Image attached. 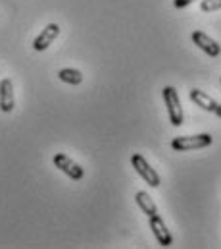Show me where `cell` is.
<instances>
[{
	"label": "cell",
	"mask_w": 221,
	"mask_h": 249,
	"mask_svg": "<svg viewBox=\"0 0 221 249\" xmlns=\"http://www.w3.org/2000/svg\"><path fill=\"white\" fill-rule=\"evenodd\" d=\"M200 10L210 14V12H218L221 10V0H202L200 2Z\"/></svg>",
	"instance_id": "obj_12"
},
{
	"label": "cell",
	"mask_w": 221,
	"mask_h": 249,
	"mask_svg": "<svg viewBox=\"0 0 221 249\" xmlns=\"http://www.w3.org/2000/svg\"><path fill=\"white\" fill-rule=\"evenodd\" d=\"M16 107V97H14V83L10 77H4L0 81V110L4 114H10Z\"/></svg>",
	"instance_id": "obj_7"
},
{
	"label": "cell",
	"mask_w": 221,
	"mask_h": 249,
	"mask_svg": "<svg viewBox=\"0 0 221 249\" xmlns=\"http://www.w3.org/2000/svg\"><path fill=\"white\" fill-rule=\"evenodd\" d=\"M131 164H133V168L137 170V174L148 184L150 187H158L162 184V180H160V176H158V172L148 164V160L142 157V155H139V153H135L133 157H131Z\"/></svg>",
	"instance_id": "obj_3"
},
{
	"label": "cell",
	"mask_w": 221,
	"mask_h": 249,
	"mask_svg": "<svg viewBox=\"0 0 221 249\" xmlns=\"http://www.w3.org/2000/svg\"><path fill=\"white\" fill-rule=\"evenodd\" d=\"M148 220H150V230L154 232L158 244H160L162 248H169V246L173 244V238H171V234H169V230H167L164 218H162L160 214H154V216H150Z\"/></svg>",
	"instance_id": "obj_8"
},
{
	"label": "cell",
	"mask_w": 221,
	"mask_h": 249,
	"mask_svg": "<svg viewBox=\"0 0 221 249\" xmlns=\"http://www.w3.org/2000/svg\"><path fill=\"white\" fill-rule=\"evenodd\" d=\"M135 201H137L139 209H141L148 218H150V216H154V214H158V207H156V203L152 201V197H150L146 191H137Z\"/></svg>",
	"instance_id": "obj_10"
},
{
	"label": "cell",
	"mask_w": 221,
	"mask_h": 249,
	"mask_svg": "<svg viewBox=\"0 0 221 249\" xmlns=\"http://www.w3.org/2000/svg\"><path fill=\"white\" fill-rule=\"evenodd\" d=\"M214 143V137L210 133H196V135H181L171 141V147L175 151H194V149H204Z\"/></svg>",
	"instance_id": "obj_2"
},
{
	"label": "cell",
	"mask_w": 221,
	"mask_h": 249,
	"mask_svg": "<svg viewBox=\"0 0 221 249\" xmlns=\"http://www.w3.org/2000/svg\"><path fill=\"white\" fill-rule=\"evenodd\" d=\"M192 43L200 49V51H204L206 54H210L212 58H216V56H220L221 53V47L218 45V41H214L210 35H206L204 31H194L192 33Z\"/></svg>",
	"instance_id": "obj_6"
},
{
	"label": "cell",
	"mask_w": 221,
	"mask_h": 249,
	"mask_svg": "<svg viewBox=\"0 0 221 249\" xmlns=\"http://www.w3.org/2000/svg\"><path fill=\"white\" fill-rule=\"evenodd\" d=\"M52 162H54V166L58 170H62L65 176H69V178L75 180V182H77V180H83V176H85L83 166L77 164L73 159H69L65 153H56Z\"/></svg>",
	"instance_id": "obj_4"
},
{
	"label": "cell",
	"mask_w": 221,
	"mask_h": 249,
	"mask_svg": "<svg viewBox=\"0 0 221 249\" xmlns=\"http://www.w3.org/2000/svg\"><path fill=\"white\" fill-rule=\"evenodd\" d=\"M194 0H173V4H175V8H187L189 4H192Z\"/></svg>",
	"instance_id": "obj_13"
},
{
	"label": "cell",
	"mask_w": 221,
	"mask_h": 249,
	"mask_svg": "<svg viewBox=\"0 0 221 249\" xmlns=\"http://www.w3.org/2000/svg\"><path fill=\"white\" fill-rule=\"evenodd\" d=\"M58 77H60V81L69 83V85H81L83 83V73L75 68H62L58 71Z\"/></svg>",
	"instance_id": "obj_11"
},
{
	"label": "cell",
	"mask_w": 221,
	"mask_h": 249,
	"mask_svg": "<svg viewBox=\"0 0 221 249\" xmlns=\"http://www.w3.org/2000/svg\"><path fill=\"white\" fill-rule=\"evenodd\" d=\"M214 112H216V114L221 118V105H220V103H218V107H216V110H214Z\"/></svg>",
	"instance_id": "obj_14"
},
{
	"label": "cell",
	"mask_w": 221,
	"mask_h": 249,
	"mask_svg": "<svg viewBox=\"0 0 221 249\" xmlns=\"http://www.w3.org/2000/svg\"><path fill=\"white\" fill-rule=\"evenodd\" d=\"M58 35H60V25H58V23H48V25L41 31V35L33 41V49H35L37 53L47 51L56 39H58Z\"/></svg>",
	"instance_id": "obj_5"
},
{
	"label": "cell",
	"mask_w": 221,
	"mask_h": 249,
	"mask_svg": "<svg viewBox=\"0 0 221 249\" xmlns=\"http://www.w3.org/2000/svg\"><path fill=\"white\" fill-rule=\"evenodd\" d=\"M162 95H164V103H166V107H167L169 122L175 125V127L183 125V122H185V114H183V107H181V99H179L177 89L171 87V85H167V87H164Z\"/></svg>",
	"instance_id": "obj_1"
},
{
	"label": "cell",
	"mask_w": 221,
	"mask_h": 249,
	"mask_svg": "<svg viewBox=\"0 0 221 249\" xmlns=\"http://www.w3.org/2000/svg\"><path fill=\"white\" fill-rule=\"evenodd\" d=\"M190 101H192L196 107H200L202 110H208V112H214L216 107H218V101L212 99L208 93H204V91H200V89H190Z\"/></svg>",
	"instance_id": "obj_9"
}]
</instances>
